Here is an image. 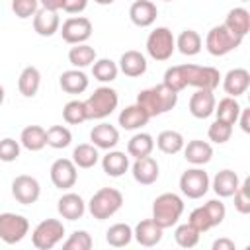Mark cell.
<instances>
[{
  "label": "cell",
  "instance_id": "1",
  "mask_svg": "<svg viewBox=\"0 0 250 250\" xmlns=\"http://www.w3.org/2000/svg\"><path fill=\"white\" fill-rule=\"evenodd\" d=\"M137 104L148 113V117L162 115L176 107L178 104V92L170 90L166 84H156L152 88H145L137 96Z\"/></svg>",
  "mask_w": 250,
  "mask_h": 250
},
{
  "label": "cell",
  "instance_id": "2",
  "mask_svg": "<svg viewBox=\"0 0 250 250\" xmlns=\"http://www.w3.org/2000/svg\"><path fill=\"white\" fill-rule=\"evenodd\" d=\"M184 213V199L176 193H160L152 203V221L162 227L170 229L174 227Z\"/></svg>",
  "mask_w": 250,
  "mask_h": 250
},
{
  "label": "cell",
  "instance_id": "3",
  "mask_svg": "<svg viewBox=\"0 0 250 250\" xmlns=\"http://www.w3.org/2000/svg\"><path fill=\"white\" fill-rule=\"evenodd\" d=\"M123 205V195L119 189L115 188H102L98 189L90 201H88V211L94 219L98 221H105L109 217H113Z\"/></svg>",
  "mask_w": 250,
  "mask_h": 250
},
{
  "label": "cell",
  "instance_id": "4",
  "mask_svg": "<svg viewBox=\"0 0 250 250\" xmlns=\"http://www.w3.org/2000/svg\"><path fill=\"white\" fill-rule=\"evenodd\" d=\"M117 104H119L117 92L113 88H109V86H100L84 102L86 119H104V117L111 115L117 109Z\"/></svg>",
  "mask_w": 250,
  "mask_h": 250
},
{
  "label": "cell",
  "instance_id": "5",
  "mask_svg": "<svg viewBox=\"0 0 250 250\" xmlns=\"http://www.w3.org/2000/svg\"><path fill=\"white\" fill-rule=\"evenodd\" d=\"M244 37L232 33L227 25H215L209 29L207 37H205V49L213 55V57H223L229 55L230 51H234L236 47H240Z\"/></svg>",
  "mask_w": 250,
  "mask_h": 250
},
{
  "label": "cell",
  "instance_id": "6",
  "mask_svg": "<svg viewBox=\"0 0 250 250\" xmlns=\"http://www.w3.org/2000/svg\"><path fill=\"white\" fill-rule=\"evenodd\" d=\"M186 86H193L197 90H215L221 82V72L213 66L199 64H180Z\"/></svg>",
  "mask_w": 250,
  "mask_h": 250
},
{
  "label": "cell",
  "instance_id": "7",
  "mask_svg": "<svg viewBox=\"0 0 250 250\" xmlns=\"http://www.w3.org/2000/svg\"><path fill=\"white\" fill-rule=\"evenodd\" d=\"M176 51V37L168 27H156L146 37V53L154 61H168Z\"/></svg>",
  "mask_w": 250,
  "mask_h": 250
},
{
  "label": "cell",
  "instance_id": "8",
  "mask_svg": "<svg viewBox=\"0 0 250 250\" xmlns=\"http://www.w3.org/2000/svg\"><path fill=\"white\" fill-rule=\"evenodd\" d=\"M62 234H64V225L59 219H45L33 229L31 242L37 250H51L62 240Z\"/></svg>",
  "mask_w": 250,
  "mask_h": 250
},
{
  "label": "cell",
  "instance_id": "9",
  "mask_svg": "<svg viewBox=\"0 0 250 250\" xmlns=\"http://www.w3.org/2000/svg\"><path fill=\"white\" fill-rule=\"evenodd\" d=\"M211 188V180L207 176V172L199 166L195 168H188L182 176H180V191L189 197V199H199L203 197Z\"/></svg>",
  "mask_w": 250,
  "mask_h": 250
},
{
  "label": "cell",
  "instance_id": "10",
  "mask_svg": "<svg viewBox=\"0 0 250 250\" xmlns=\"http://www.w3.org/2000/svg\"><path fill=\"white\" fill-rule=\"evenodd\" d=\"M29 232V221L18 213H0V240L6 244L20 242Z\"/></svg>",
  "mask_w": 250,
  "mask_h": 250
},
{
  "label": "cell",
  "instance_id": "11",
  "mask_svg": "<svg viewBox=\"0 0 250 250\" xmlns=\"http://www.w3.org/2000/svg\"><path fill=\"white\" fill-rule=\"evenodd\" d=\"M61 35L68 45H78V43H86L92 35V21L84 16H72L68 20H64Z\"/></svg>",
  "mask_w": 250,
  "mask_h": 250
},
{
  "label": "cell",
  "instance_id": "12",
  "mask_svg": "<svg viewBox=\"0 0 250 250\" xmlns=\"http://www.w3.org/2000/svg\"><path fill=\"white\" fill-rule=\"evenodd\" d=\"M12 195L18 203L21 205H31L39 199L41 195V186L39 182L33 178V176H27V174H20L14 178L12 182Z\"/></svg>",
  "mask_w": 250,
  "mask_h": 250
},
{
  "label": "cell",
  "instance_id": "13",
  "mask_svg": "<svg viewBox=\"0 0 250 250\" xmlns=\"http://www.w3.org/2000/svg\"><path fill=\"white\" fill-rule=\"evenodd\" d=\"M51 182L55 188L59 189H70L76 180H78V172H76V164L70 158H57L51 164Z\"/></svg>",
  "mask_w": 250,
  "mask_h": 250
},
{
  "label": "cell",
  "instance_id": "14",
  "mask_svg": "<svg viewBox=\"0 0 250 250\" xmlns=\"http://www.w3.org/2000/svg\"><path fill=\"white\" fill-rule=\"evenodd\" d=\"M131 174H133L137 184L150 186L158 180L160 168H158V162L148 154V156H143V158H135V162L131 166Z\"/></svg>",
  "mask_w": 250,
  "mask_h": 250
},
{
  "label": "cell",
  "instance_id": "15",
  "mask_svg": "<svg viewBox=\"0 0 250 250\" xmlns=\"http://www.w3.org/2000/svg\"><path fill=\"white\" fill-rule=\"evenodd\" d=\"M158 10L152 0H135L129 8V18L137 27H148L156 21Z\"/></svg>",
  "mask_w": 250,
  "mask_h": 250
},
{
  "label": "cell",
  "instance_id": "16",
  "mask_svg": "<svg viewBox=\"0 0 250 250\" xmlns=\"http://www.w3.org/2000/svg\"><path fill=\"white\" fill-rule=\"evenodd\" d=\"M61 27V18L57 14V10H49V8H39L33 16V29L37 35L41 37H51L59 31Z\"/></svg>",
  "mask_w": 250,
  "mask_h": 250
},
{
  "label": "cell",
  "instance_id": "17",
  "mask_svg": "<svg viewBox=\"0 0 250 250\" xmlns=\"http://www.w3.org/2000/svg\"><path fill=\"white\" fill-rule=\"evenodd\" d=\"M250 86V72L246 68H230L225 78H223V90L230 96V98H238L242 94H246Z\"/></svg>",
  "mask_w": 250,
  "mask_h": 250
},
{
  "label": "cell",
  "instance_id": "18",
  "mask_svg": "<svg viewBox=\"0 0 250 250\" xmlns=\"http://www.w3.org/2000/svg\"><path fill=\"white\" fill-rule=\"evenodd\" d=\"M215 96L213 90H195V94H191L189 98V113L195 119H207L213 111H215Z\"/></svg>",
  "mask_w": 250,
  "mask_h": 250
},
{
  "label": "cell",
  "instance_id": "19",
  "mask_svg": "<svg viewBox=\"0 0 250 250\" xmlns=\"http://www.w3.org/2000/svg\"><path fill=\"white\" fill-rule=\"evenodd\" d=\"M57 211L62 219L76 221V219H82V215L86 213V203L78 193L68 191V193L61 195V199L57 201Z\"/></svg>",
  "mask_w": 250,
  "mask_h": 250
},
{
  "label": "cell",
  "instance_id": "20",
  "mask_svg": "<svg viewBox=\"0 0 250 250\" xmlns=\"http://www.w3.org/2000/svg\"><path fill=\"white\" fill-rule=\"evenodd\" d=\"M162 232H164V229L158 227L152 219H145V221H141V223L135 227L133 238H135L141 246L150 248V246H156V244L162 240Z\"/></svg>",
  "mask_w": 250,
  "mask_h": 250
},
{
  "label": "cell",
  "instance_id": "21",
  "mask_svg": "<svg viewBox=\"0 0 250 250\" xmlns=\"http://www.w3.org/2000/svg\"><path fill=\"white\" fill-rule=\"evenodd\" d=\"M184 158L188 162H191L193 166H203L211 160L213 156V146L207 143V141H201V139H193L189 141L188 145H184Z\"/></svg>",
  "mask_w": 250,
  "mask_h": 250
},
{
  "label": "cell",
  "instance_id": "22",
  "mask_svg": "<svg viewBox=\"0 0 250 250\" xmlns=\"http://www.w3.org/2000/svg\"><path fill=\"white\" fill-rule=\"evenodd\" d=\"M119 70L125 76H129V78H137V76L145 74L146 72V59H145V55L141 51H135V49L125 51L121 55V59H119Z\"/></svg>",
  "mask_w": 250,
  "mask_h": 250
},
{
  "label": "cell",
  "instance_id": "23",
  "mask_svg": "<svg viewBox=\"0 0 250 250\" xmlns=\"http://www.w3.org/2000/svg\"><path fill=\"white\" fill-rule=\"evenodd\" d=\"M90 141L102 150H111L119 143V131L109 123H100L90 131Z\"/></svg>",
  "mask_w": 250,
  "mask_h": 250
},
{
  "label": "cell",
  "instance_id": "24",
  "mask_svg": "<svg viewBox=\"0 0 250 250\" xmlns=\"http://www.w3.org/2000/svg\"><path fill=\"white\" fill-rule=\"evenodd\" d=\"M148 119H150L148 113H146L139 104L127 105L125 109H121V113H119V117H117L119 125H121L123 129H127V131H137V129L145 127V125L148 123Z\"/></svg>",
  "mask_w": 250,
  "mask_h": 250
},
{
  "label": "cell",
  "instance_id": "25",
  "mask_svg": "<svg viewBox=\"0 0 250 250\" xmlns=\"http://www.w3.org/2000/svg\"><path fill=\"white\" fill-rule=\"evenodd\" d=\"M240 180H238V174L234 170H221L215 174L213 182H211V188L213 191L219 195V197H232V193L236 191Z\"/></svg>",
  "mask_w": 250,
  "mask_h": 250
},
{
  "label": "cell",
  "instance_id": "26",
  "mask_svg": "<svg viewBox=\"0 0 250 250\" xmlns=\"http://www.w3.org/2000/svg\"><path fill=\"white\" fill-rule=\"evenodd\" d=\"M59 84H61L62 92H66V94H82V92H86L90 80L80 68H70L61 74Z\"/></svg>",
  "mask_w": 250,
  "mask_h": 250
},
{
  "label": "cell",
  "instance_id": "27",
  "mask_svg": "<svg viewBox=\"0 0 250 250\" xmlns=\"http://www.w3.org/2000/svg\"><path fill=\"white\" fill-rule=\"evenodd\" d=\"M223 25H227L232 33H236L240 37H246L248 31H250V12L246 8H240V6L238 8H232L227 14Z\"/></svg>",
  "mask_w": 250,
  "mask_h": 250
},
{
  "label": "cell",
  "instance_id": "28",
  "mask_svg": "<svg viewBox=\"0 0 250 250\" xmlns=\"http://www.w3.org/2000/svg\"><path fill=\"white\" fill-rule=\"evenodd\" d=\"M102 168L107 176L111 178H119L127 172L129 168V156L121 150H109L104 158H102Z\"/></svg>",
  "mask_w": 250,
  "mask_h": 250
},
{
  "label": "cell",
  "instance_id": "29",
  "mask_svg": "<svg viewBox=\"0 0 250 250\" xmlns=\"http://www.w3.org/2000/svg\"><path fill=\"white\" fill-rule=\"evenodd\" d=\"M39 86H41V72L35 66H25L18 78L20 94L23 98H33L39 92Z\"/></svg>",
  "mask_w": 250,
  "mask_h": 250
},
{
  "label": "cell",
  "instance_id": "30",
  "mask_svg": "<svg viewBox=\"0 0 250 250\" xmlns=\"http://www.w3.org/2000/svg\"><path fill=\"white\" fill-rule=\"evenodd\" d=\"M20 145L31 152H37L41 148H45L47 145V137H45V129L39 125H27L25 129H21L20 135Z\"/></svg>",
  "mask_w": 250,
  "mask_h": 250
},
{
  "label": "cell",
  "instance_id": "31",
  "mask_svg": "<svg viewBox=\"0 0 250 250\" xmlns=\"http://www.w3.org/2000/svg\"><path fill=\"white\" fill-rule=\"evenodd\" d=\"M201 45H203L201 35H199L195 29H184V31L178 35V39H176V49H178L182 55H186V57L197 55V53L201 51Z\"/></svg>",
  "mask_w": 250,
  "mask_h": 250
},
{
  "label": "cell",
  "instance_id": "32",
  "mask_svg": "<svg viewBox=\"0 0 250 250\" xmlns=\"http://www.w3.org/2000/svg\"><path fill=\"white\" fill-rule=\"evenodd\" d=\"M152 148H154V139L148 133H137L127 143V154L133 156V158L148 156L152 152Z\"/></svg>",
  "mask_w": 250,
  "mask_h": 250
},
{
  "label": "cell",
  "instance_id": "33",
  "mask_svg": "<svg viewBox=\"0 0 250 250\" xmlns=\"http://www.w3.org/2000/svg\"><path fill=\"white\" fill-rule=\"evenodd\" d=\"M76 168H92L98 164L100 160V152H98V146L90 145V143H82L78 145L74 150H72V158H70Z\"/></svg>",
  "mask_w": 250,
  "mask_h": 250
},
{
  "label": "cell",
  "instance_id": "34",
  "mask_svg": "<svg viewBox=\"0 0 250 250\" xmlns=\"http://www.w3.org/2000/svg\"><path fill=\"white\" fill-rule=\"evenodd\" d=\"M240 104L236 102V98H230V96H227V98H223V100H219V104H215V115H217V119L219 121H225V123H229V125H234L236 123V119H238V113H240Z\"/></svg>",
  "mask_w": 250,
  "mask_h": 250
},
{
  "label": "cell",
  "instance_id": "35",
  "mask_svg": "<svg viewBox=\"0 0 250 250\" xmlns=\"http://www.w3.org/2000/svg\"><path fill=\"white\" fill-rule=\"evenodd\" d=\"M186 141H184V135L180 131H162L158 137H156V146L164 152V154H178L182 148H184Z\"/></svg>",
  "mask_w": 250,
  "mask_h": 250
},
{
  "label": "cell",
  "instance_id": "36",
  "mask_svg": "<svg viewBox=\"0 0 250 250\" xmlns=\"http://www.w3.org/2000/svg\"><path fill=\"white\" fill-rule=\"evenodd\" d=\"M105 240L113 248H123L133 240V229L127 223H115L105 230Z\"/></svg>",
  "mask_w": 250,
  "mask_h": 250
},
{
  "label": "cell",
  "instance_id": "37",
  "mask_svg": "<svg viewBox=\"0 0 250 250\" xmlns=\"http://www.w3.org/2000/svg\"><path fill=\"white\" fill-rule=\"evenodd\" d=\"M68 61L74 68H84L90 66L96 61V49L90 47L88 43H78L74 47H70L68 51Z\"/></svg>",
  "mask_w": 250,
  "mask_h": 250
},
{
  "label": "cell",
  "instance_id": "38",
  "mask_svg": "<svg viewBox=\"0 0 250 250\" xmlns=\"http://www.w3.org/2000/svg\"><path fill=\"white\" fill-rule=\"evenodd\" d=\"M92 74L100 82H113L119 74V66L111 59H98L92 64Z\"/></svg>",
  "mask_w": 250,
  "mask_h": 250
},
{
  "label": "cell",
  "instance_id": "39",
  "mask_svg": "<svg viewBox=\"0 0 250 250\" xmlns=\"http://www.w3.org/2000/svg\"><path fill=\"white\" fill-rule=\"evenodd\" d=\"M45 137H47V145L51 148H66L72 141V133L68 127L64 125H53L45 131Z\"/></svg>",
  "mask_w": 250,
  "mask_h": 250
},
{
  "label": "cell",
  "instance_id": "40",
  "mask_svg": "<svg viewBox=\"0 0 250 250\" xmlns=\"http://www.w3.org/2000/svg\"><path fill=\"white\" fill-rule=\"evenodd\" d=\"M199 234H201V232H199L195 227H191L189 223H184V225L176 227V230H174L176 244L182 246V248H193V246H197Z\"/></svg>",
  "mask_w": 250,
  "mask_h": 250
},
{
  "label": "cell",
  "instance_id": "41",
  "mask_svg": "<svg viewBox=\"0 0 250 250\" xmlns=\"http://www.w3.org/2000/svg\"><path fill=\"white\" fill-rule=\"evenodd\" d=\"M62 119H64L68 125H78V123L86 121V107H84V102H80V100H70L68 104H64V107H62Z\"/></svg>",
  "mask_w": 250,
  "mask_h": 250
},
{
  "label": "cell",
  "instance_id": "42",
  "mask_svg": "<svg viewBox=\"0 0 250 250\" xmlns=\"http://www.w3.org/2000/svg\"><path fill=\"white\" fill-rule=\"evenodd\" d=\"M232 197H234V209L240 215H248L250 213V178H246L244 182L238 184Z\"/></svg>",
  "mask_w": 250,
  "mask_h": 250
},
{
  "label": "cell",
  "instance_id": "43",
  "mask_svg": "<svg viewBox=\"0 0 250 250\" xmlns=\"http://www.w3.org/2000/svg\"><path fill=\"white\" fill-rule=\"evenodd\" d=\"M232 135V125L225 123V121H219L215 119L211 125H209V131H207V137L209 141L217 143V145H225Z\"/></svg>",
  "mask_w": 250,
  "mask_h": 250
},
{
  "label": "cell",
  "instance_id": "44",
  "mask_svg": "<svg viewBox=\"0 0 250 250\" xmlns=\"http://www.w3.org/2000/svg\"><path fill=\"white\" fill-rule=\"evenodd\" d=\"M92 244H94V240H92V236L86 230H74L62 242V248L64 250H90Z\"/></svg>",
  "mask_w": 250,
  "mask_h": 250
},
{
  "label": "cell",
  "instance_id": "45",
  "mask_svg": "<svg viewBox=\"0 0 250 250\" xmlns=\"http://www.w3.org/2000/svg\"><path fill=\"white\" fill-rule=\"evenodd\" d=\"M37 10H39V0H12V12L20 20H27L35 16Z\"/></svg>",
  "mask_w": 250,
  "mask_h": 250
},
{
  "label": "cell",
  "instance_id": "46",
  "mask_svg": "<svg viewBox=\"0 0 250 250\" xmlns=\"http://www.w3.org/2000/svg\"><path fill=\"white\" fill-rule=\"evenodd\" d=\"M191 227H195L199 232H205V230H209V229H213V223H211V219H209V215H207V211H205V207L201 205V207H195L191 213H189V221H188Z\"/></svg>",
  "mask_w": 250,
  "mask_h": 250
},
{
  "label": "cell",
  "instance_id": "47",
  "mask_svg": "<svg viewBox=\"0 0 250 250\" xmlns=\"http://www.w3.org/2000/svg\"><path fill=\"white\" fill-rule=\"evenodd\" d=\"M162 84H166V86H168L170 90H174V92H182V90L186 88V82H184L180 64L170 66V68L164 72V80H162Z\"/></svg>",
  "mask_w": 250,
  "mask_h": 250
},
{
  "label": "cell",
  "instance_id": "48",
  "mask_svg": "<svg viewBox=\"0 0 250 250\" xmlns=\"http://www.w3.org/2000/svg\"><path fill=\"white\" fill-rule=\"evenodd\" d=\"M203 207H205V211H207V215H209L213 227H217V225H221V223L225 221L227 207H225V203H223L221 199H209Z\"/></svg>",
  "mask_w": 250,
  "mask_h": 250
},
{
  "label": "cell",
  "instance_id": "49",
  "mask_svg": "<svg viewBox=\"0 0 250 250\" xmlns=\"http://www.w3.org/2000/svg\"><path fill=\"white\" fill-rule=\"evenodd\" d=\"M20 156V143L16 139H2L0 141V160L2 162H14Z\"/></svg>",
  "mask_w": 250,
  "mask_h": 250
},
{
  "label": "cell",
  "instance_id": "50",
  "mask_svg": "<svg viewBox=\"0 0 250 250\" xmlns=\"http://www.w3.org/2000/svg\"><path fill=\"white\" fill-rule=\"evenodd\" d=\"M88 6V0H62L61 10H64L66 14H80L84 12Z\"/></svg>",
  "mask_w": 250,
  "mask_h": 250
},
{
  "label": "cell",
  "instance_id": "51",
  "mask_svg": "<svg viewBox=\"0 0 250 250\" xmlns=\"http://www.w3.org/2000/svg\"><path fill=\"white\" fill-rule=\"evenodd\" d=\"M236 121H240V127L244 133H250V109H240Z\"/></svg>",
  "mask_w": 250,
  "mask_h": 250
},
{
  "label": "cell",
  "instance_id": "52",
  "mask_svg": "<svg viewBox=\"0 0 250 250\" xmlns=\"http://www.w3.org/2000/svg\"><path fill=\"white\" fill-rule=\"evenodd\" d=\"M213 250H234V242L230 238H219L213 242Z\"/></svg>",
  "mask_w": 250,
  "mask_h": 250
},
{
  "label": "cell",
  "instance_id": "53",
  "mask_svg": "<svg viewBox=\"0 0 250 250\" xmlns=\"http://www.w3.org/2000/svg\"><path fill=\"white\" fill-rule=\"evenodd\" d=\"M41 4H43V8H49V10H61V6H62V0H39Z\"/></svg>",
  "mask_w": 250,
  "mask_h": 250
},
{
  "label": "cell",
  "instance_id": "54",
  "mask_svg": "<svg viewBox=\"0 0 250 250\" xmlns=\"http://www.w3.org/2000/svg\"><path fill=\"white\" fill-rule=\"evenodd\" d=\"M96 4H100V6H109V4H113L115 0H94Z\"/></svg>",
  "mask_w": 250,
  "mask_h": 250
},
{
  "label": "cell",
  "instance_id": "55",
  "mask_svg": "<svg viewBox=\"0 0 250 250\" xmlns=\"http://www.w3.org/2000/svg\"><path fill=\"white\" fill-rule=\"evenodd\" d=\"M4 96H6V92H4V86L0 84V105H2V102H4Z\"/></svg>",
  "mask_w": 250,
  "mask_h": 250
},
{
  "label": "cell",
  "instance_id": "56",
  "mask_svg": "<svg viewBox=\"0 0 250 250\" xmlns=\"http://www.w3.org/2000/svg\"><path fill=\"white\" fill-rule=\"evenodd\" d=\"M164 2H174V0H164Z\"/></svg>",
  "mask_w": 250,
  "mask_h": 250
},
{
  "label": "cell",
  "instance_id": "57",
  "mask_svg": "<svg viewBox=\"0 0 250 250\" xmlns=\"http://www.w3.org/2000/svg\"><path fill=\"white\" fill-rule=\"evenodd\" d=\"M240 2H248V0H240Z\"/></svg>",
  "mask_w": 250,
  "mask_h": 250
}]
</instances>
